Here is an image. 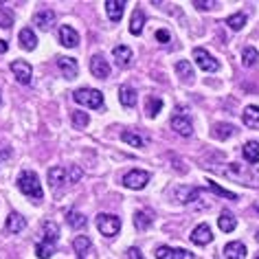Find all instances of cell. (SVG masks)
I'll return each mask as SVG.
<instances>
[{
    "instance_id": "obj_3",
    "label": "cell",
    "mask_w": 259,
    "mask_h": 259,
    "mask_svg": "<svg viewBox=\"0 0 259 259\" xmlns=\"http://www.w3.org/2000/svg\"><path fill=\"white\" fill-rule=\"evenodd\" d=\"M73 99H75V103H79V106H88L93 110H101L103 108V95L99 93V90H93V88L75 90Z\"/></svg>"
},
{
    "instance_id": "obj_42",
    "label": "cell",
    "mask_w": 259,
    "mask_h": 259,
    "mask_svg": "<svg viewBox=\"0 0 259 259\" xmlns=\"http://www.w3.org/2000/svg\"><path fill=\"white\" fill-rule=\"evenodd\" d=\"M193 7L200 9V11H206V9L215 7V3H204V0H193Z\"/></svg>"
},
{
    "instance_id": "obj_4",
    "label": "cell",
    "mask_w": 259,
    "mask_h": 259,
    "mask_svg": "<svg viewBox=\"0 0 259 259\" xmlns=\"http://www.w3.org/2000/svg\"><path fill=\"white\" fill-rule=\"evenodd\" d=\"M97 229L103 237H114L121 231V220L116 215H110V213H99L97 215Z\"/></svg>"
},
{
    "instance_id": "obj_19",
    "label": "cell",
    "mask_w": 259,
    "mask_h": 259,
    "mask_svg": "<svg viewBox=\"0 0 259 259\" xmlns=\"http://www.w3.org/2000/svg\"><path fill=\"white\" fill-rule=\"evenodd\" d=\"M42 242L53 244V246L60 242V226H57L55 222H44L42 224Z\"/></svg>"
},
{
    "instance_id": "obj_2",
    "label": "cell",
    "mask_w": 259,
    "mask_h": 259,
    "mask_svg": "<svg viewBox=\"0 0 259 259\" xmlns=\"http://www.w3.org/2000/svg\"><path fill=\"white\" fill-rule=\"evenodd\" d=\"M222 174H226L229 178H235L239 185H246V187H259V174L252 171V169H246L244 165H237V163H231L226 169H222Z\"/></svg>"
},
{
    "instance_id": "obj_11",
    "label": "cell",
    "mask_w": 259,
    "mask_h": 259,
    "mask_svg": "<svg viewBox=\"0 0 259 259\" xmlns=\"http://www.w3.org/2000/svg\"><path fill=\"white\" fill-rule=\"evenodd\" d=\"M90 73H93L97 79H106V77L110 75V64L103 60V55L90 57Z\"/></svg>"
},
{
    "instance_id": "obj_6",
    "label": "cell",
    "mask_w": 259,
    "mask_h": 259,
    "mask_svg": "<svg viewBox=\"0 0 259 259\" xmlns=\"http://www.w3.org/2000/svg\"><path fill=\"white\" fill-rule=\"evenodd\" d=\"M193 60H196V64L204 70V73H215V70L220 68L218 60L204 49H193Z\"/></svg>"
},
{
    "instance_id": "obj_35",
    "label": "cell",
    "mask_w": 259,
    "mask_h": 259,
    "mask_svg": "<svg viewBox=\"0 0 259 259\" xmlns=\"http://www.w3.org/2000/svg\"><path fill=\"white\" fill-rule=\"evenodd\" d=\"M66 222L70 224V229H75V231L79 229L81 231L83 226H86V218H83L81 213H77V211H68L66 213Z\"/></svg>"
},
{
    "instance_id": "obj_10",
    "label": "cell",
    "mask_w": 259,
    "mask_h": 259,
    "mask_svg": "<svg viewBox=\"0 0 259 259\" xmlns=\"http://www.w3.org/2000/svg\"><path fill=\"white\" fill-rule=\"evenodd\" d=\"M198 196H202V189H198V187H178L174 191V198L180 204H191L193 200H198Z\"/></svg>"
},
{
    "instance_id": "obj_13",
    "label": "cell",
    "mask_w": 259,
    "mask_h": 259,
    "mask_svg": "<svg viewBox=\"0 0 259 259\" xmlns=\"http://www.w3.org/2000/svg\"><path fill=\"white\" fill-rule=\"evenodd\" d=\"M60 42H62V47H66V49H75L77 44H79V35H77V31L70 27V24H62L60 27Z\"/></svg>"
},
{
    "instance_id": "obj_16",
    "label": "cell",
    "mask_w": 259,
    "mask_h": 259,
    "mask_svg": "<svg viewBox=\"0 0 259 259\" xmlns=\"http://www.w3.org/2000/svg\"><path fill=\"white\" fill-rule=\"evenodd\" d=\"M191 242L198 244V246H204V244L213 242V233L209 229V224H198L196 229L191 231Z\"/></svg>"
},
{
    "instance_id": "obj_27",
    "label": "cell",
    "mask_w": 259,
    "mask_h": 259,
    "mask_svg": "<svg viewBox=\"0 0 259 259\" xmlns=\"http://www.w3.org/2000/svg\"><path fill=\"white\" fill-rule=\"evenodd\" d=\"M143 24H145V14L141 9H134L132 20H130V33H132V35H141Z\"/></svg>"
},
{
    "instance_id": "obj_14",
    "label": "cell",
    "mask_w": 259,
    "mask_h": 259,
    "mask_svg": "<svg viewBox=\"0 0 259 259\" xmlns=\"http://www.w3.org/2000/svg\"><path fill=\"white\" fill-rule=\"evenodd\" d=\"M57 66H60V73L66 77V79H75L77 73H79V64H77V60H73V57H60Z\"/></svg>"
},
{
    "instance_id": "obj_28",
    "label": "cell",
    "mask_w": 259,
    "mask_h": 259,
    "mask_svg": "<svg viewBox=\"0 0 259 259\" xmlns=\"http://www.w3.org/2000/svg\"><path fill=\"white\" fill-rule=\"evenodd\" d=\"M20 47L24 51H33L37 47V37H35V33L31 29H22L20 31Z\"/></svg>"
},
{
    "instance_id": "obj_47",
    "label": "cell",
    "mask_w": 259,
    "mask_h": 259,
    "mask_svg": "<svg viewBox=\"0 0 259 259\" xmlns=\"http://www.w3.org/2000/svg\"><path fill=\"white\" fill-rule=\"evenodd\" d=\"M257 211H259V204H257Z\"/></svg>"
},
{
    "instance_id": "obj_22",
    "label": "cell",
    "mask_w": 259,
    "mask_h": 259,
    "mask_svg": "<svg viewBox=\"0 0 259 259\" xmlns=\"http://www.w3.org/2000/svg\"><path fill=\"white\" fill-rule=\"evenodd\" d=\"M218 226H220V231L231 233V231H235L237 220H235V215H233L231 211H222L220 213V218H218Z\"/></svg>"
},
{
    "instance_id": "obj_8",
    "label": "cell",
    "mask_w": 259,
    "mask_h": 259,
    "mask_svg": "<svg viewBox=\"0 0 259 259\" xmlns=\"http://www.w3.org/2000/svg\"><path fill=\"white\" fill-rule=\"evenodd\" d=\"M11 73H14V77L20 83H24V86H29L31 83V77H33V68H31V64L18 60V62H11Z\"/></svg>"
},
{
    "instance_id": "obj_7",
    "label": "cell",
    "mask_w": 259,
    "mask_h": 259,
    "mask_svg": "<svg viewBox=\"0 0 259 259\" xmlns=\"http://www.w3.org/2000/svg\"><path fill=\"white\" fill-rule=\"evenodd\" d=\"M171 127L176 130L180 137H191V134H193V123H191V119L180 108L176 110V114L171 116Z\"/></svg>"
},
{
    "instance_id": "obj_5",
    "label": "cell",
    "mask_w": 259,
    "mask_h": 259,
    "mask_svg": "<svg viewBox=\"0 0 259 259\" xmlns=\"http://www.w3.org/2000/svg\"><path fill=\"white\" fill-rule=\"evenodd\" d=\"M147 183H150V174L141 171V169H132V171H127L125 176H123V185H125L127 189H134V191L145 189Z\"/></svg>"
},
{
    "instance_id": "obj_31",
    "label": "cell",
    "mask_w": 259,
    "mask_h": 259,
    "mask_svg": "<svg viewBox=\"0 0 259 259\" xmlns=\"http://www.w3.org/2000/svg\"><path fill=\"white\" fill-rule=\"evenodd\" d=\"M160 110H163V99L160 97H147V103H145V112L150 119H154Z\"/></svg>"
},
{
    "instance_id": "obj_45",
    "label": "cell",
    "mask_w": 259,
    "mask_h": 259,
    "mask_svg": "<svg viewBox=\"0 0 259 259\" xmlns=\"http://www.w3.org/2000/svg\"><path fill=\"white\" fill-rule=\"evenodd\" d=\"M7 49H9V44L5 42V40H0V53H5V51H7Z\"/></svg>"
},
{
    "instance_id": "obj_43",
    "label": "cell",
    "mask_w": 259,
    "mask_h": 259,
    "mask_svg": "<svg viewBox=\"0 0 259 259\" xmlns=\"http://www.w3.org/2000/svg\"><path fill=\"white\" fill-rule=\"evenodd\" d=\"M156 40H158V42H163V44H167V42L171 40L169 31H165V29H158V31H156Z\"/></svg>"
},
{
    "instance_id": "obj_20",
    "label": "cell",
    "mask_w": 259,
    "mask_h": 259,
    "mask_svg": "<svg viewBox=\"0 0 259 259\" xmlns=\"http://www.w3.org/2000/svg\"><path fill=\"white\" fill-rule=\"evenodd\" d=\"M224 255L226 259H246L248 250H246L244 242H229L224 246Z\"/></svg>"
},
{
    "instance_id": "obj_34",
    "label": "cell",
    "mask_w": 259,
    "mask_h": 259,
    "mask_svg": "<svg viewBox=\"0 0 259 259\" xmlns=\"http://www.w3.org/2000/svg\"><path fill=\"white\" fill-rule=\"evenodd\" d=\"M257 60H259V51L255 47H246L242 51V64L244 66H255Z\"/></svg>"
},
{
    "instance_id": "obj_38",
    "label": "cell",
    "mask_w": 259,
    "mask_h": 259,
    "mask_svg": "<svg viewBox=\"0 0 259 259\" xmlns=\"http://www.w3.org/2000/svg\"><path fill=\"white\" fill-rule=\"evenodd\" d=\"M53 252H55V246H53V244L40 242V244L35 246V255L40 257V259H49V257H53Z\"/></svg>"
},
{
    "instance_id": "obj_1",
    "label": "cell",
    "mask_w": 259,
    "mask_h": 259,
    "mask_svg": "<svg viewBox=\"0 0 259 259\" xmlns=\"http://www.w3.org/2000/svg\"><path fill=\"white\" fill-rule=\"evenodd\" d=\"M18 189H20L27 198L33 200V202H42L44 200L42 183H40V178H37L35 171H22L20 176H18Z\"/></svg>"
},
{
    "instance_id": "obj_15",
    "label": "cell",
    "mask_w": 259,
    "mask_h": 259,
    "mask_svg": "<svg viewBox=\"0 0 259 259\" xmlns=\"http://www.w3.org/2000/svg\"><path fill=\"white\" fill-rule=\"evenodd\" d=\"M24 229H27V220H24V215H20V213H11V215L7 218V222H5V231L9 233V235H16V233H22Z\"/></svg>"
},
{
    "instance_id": "obj_21",
    "label": "cell",
    "mask_w": 259,
    "mask_h": 259,
    "mask_svg": "<svg viewBox=\"0 0 259 259\" xmlns=\"http://www.w3.org/2000/svg\"><path fill=\"white\" fill-rule=\"evenodd\" d=\"M119 101L125 108H134L137 106V90H134L132 86H121L119 88Z\"/></svg>"
},
{
    "instance_id": "obj_29",
    "label": "cell",
    "mask_w": 259,
    "mask_h": 259,
    "mask_svg": "<svg viewBox=\"0 0 259 259\" xmlns=\"http://www.w3.org/2000/svg\"><path fill=\"white\" fill-rule=\"evenodd\" d=\"M121 141H123V143H127L130 147H139V150H141V147H145V143H147L143 137H139L137 132H127V130H125V132H121Z\"/></svg>"
},
{
    "instance_id": "obj_44",
    "label": "cell",
    "mask_w": 259,
    "mask_h": 259,
    "mask_svg": "<svg viewBox=\"0 0 259 259\" xmlns=\"http://www.w3.org/2000/svg\"><path fill=\"white\" fill-rule=\"evenodd\" d=\"M127 259H145L143 252H141L137 246H132V248H127Z\"/></svg>"
},
{
    "instance_id": "obj_23",
    "label": "cell",
    "mask_w": 259,
    "mask_h": 259,
    "mask_svg": "<svg viewBox=\"0 0 259 259\" xmlns=\"http://www.w3.org/2000/svg\"><path fill=\"white\" fill-rule=\"evenodd\" d=\"M242 121H244V125H246V127H259V108H257V106L244 108Z\"/></svg>"
},
{
    "instance_id": "obj_40",
    "label": "cell",
    "mask_w": 259,
    "mask_h": 259,
    "mask_svg": "<svg viewBox=\"0 0 259 259\" xmlns=\"http://www.w3.org/2000/svg\"><path fill=\"white\" fill-rule=\"evenodd\" d=\"M70 121H73V125H75L77 130H83V127H86L88 123H90L88 114H86V112H79V110H77V112H73V119H70Z\"/></svg>"
},
{
    "instance_id": "obj_25",
    "label": "cell",
    "mask_w": 259,
    "mask_h": 259,
    "mask_svg": "<svg viewBox=\"0 0 259 259\" xmlns=\"http://www.w3.org/2000/svg\"><path fill=\"white\" fill-rule=\"evenodd\" d=\"M242 154H244V158L248 160L250 165L259 163V143L257 141H248V143L242 147Z\"/></svg>"
},
{
    "instance_id": "obj_37",
    "label": "cell",
    "mask_w": 259,
    "mask_h": 259,
    "mask_svg": "<svg viewBox=\"0 0 259 259\" xmlns=\"http://www.w3.org/2000/svg\"><path fill=\"white\" fill-rule=\"evenodd\" d=\"M14 27V11L7 7H0V29H11Z\"/></svg>"
},
{
    "instance_id": "obj_9",
    "label": "cell",
    "mask_w": 259,
    "mask_h": 259,
    "mask_svg": "<svg viewBox=\"0 0 259 259\" xmlns=\"http://www.w3.org/2000/svg\"><path fill=\"white\" fill-rule=\"evenodd\" d=\"M156 259H193V255L185 248H171V246H158Z\"/></svg>"
},
{
    "instance_id": "obj_46",
    "label": "cell",
    "mask_w": 259,
    "mask_h": 259,
    "mask_svg": "<svg viewBox=\"0 0 259 259\" xmlns=\"http://www.w3.org/2000/svg\"><path fill=\"white\" fill-rule=\"evenodd\" d=\"M257 242H259V231H257Z\"/></svg>"
},
{
    "instance_id": "obj_12",
    "label": "cell",
    "mask_w": 259,
    "mask_h": 259,
    "mask_svg": "<svg viewBox=\"0 0 259 259\" xmlns=\"http://www.w3.org/2000/svg\"><path fill=\"white\" fill-rule=\"evenodd\" d=\"M49 183L53 189L57 187H64L66 183H70V176H68V169L66 167H51L49 169Z\"/></svg>"
},
{
    "instance_id": "obj_30",
    "label": "cell",
    "mask_w": 259,
    "mask_h": 259,
    "mask_svg": "<svg viewBox=\"0 0 259 259\" xmlns=\"http://www.w3.org/2000/svg\"><path fill=\"white\" fill-rule=\"evenodd\" d=\"M73 248L77 250V255L83 257L86 252H90V248H93V242H90V237H86V235H77L75 242H73Z\"/></svg>"
},
{
    "instance_id": "obj_48",
    "label": "cell",
    "mask_w": 259,
    "mask_h": 259,
    "mask_svg": "<svg viewBox=\"0 0 259 259\" xmlns=\"http://www.w3.org/2000/svg\"><path fill=\"white\" fill-rule=\"evenodd\" d=\"M257 259H259V257H257Z\"/></svg>"
},
{
    "instance_id": "obj_36",
    "label": "cell",
    "mask_w": 259,
    "mask_h": 259,
    "mask_svg": "<svg viewBox=\"0 0 259 259\" xmlns=\"http://www.w3.org/2000/svg\"><path fill=\"white\" fill-rule=\"evenodd\" d=\"M209 191H213L215 196H222V198H226V200H239V198H237V193H233V191H229V189H224V187H220L218 183H213V180H209Z\"/></svg>"
},
{
    "instance_id": "obj_18",
    "label": "cell",
    "mask_w": 259,
    "mask_h": 259,
    "mask_svg": "<svg viewBox=\"0 0 259 259\" xmlns=\"http://www.w3.org/2000/svg\"><path fill=\"white\" fill-rule=\"evenodd\" d=\"M125 0H108L106 3V14L112 22H119L123 18V11H125Z\"/></svg>"
},
{
    "instance_id": "obj_17",
    "label": "cell",
    "mask_w": 259,
    "mask_h": 259,
    "mask_svg": "<svg viewBox=\"0 0 259 259\" xmlns=\"http://www.w3.org/2000/svg\"><path fill=\"white\" fill-rule=\"evenodd\" d=\"M55 18H57V16H55L53 9H40V11H37V14L33 16V24H37L40 29L47 31V29H51V27L55 24Z\"/></svg>"
},
{
    "instance_id": "obj_26",
    "label": "cell",
    "mask_w": 259,
    "mask_h": 259,
    "mask_svg": "<svg viewBox=\"0 0 259 259\" xmlns=\"http://www.w3.org/2000/svg\"><path fill=\"white\" fill-rule=\"evenodd\" d=\"M233 134H235V127H233L231 123H215V125H213V137L218 141H226V139H231Z\"/></svg>"
},
{
    "instance_id": "obj_39",
    "label": "cell",
    "mask_w": 259,
    "mask_h": 259,
    "mask_svg": "<svg viewBox=\"0 0 259 259\" xmlns=\"http://www.w3.org/2000/svg\"><path fill=\"white\" fill-rule=\"evenodd\" d=\"M226 24L233 29V31H239V29H244V24H246V16L244 14H233L226 18Z\"/></svg>"
},
{
    "instance_id": "obj_24",
    "label": "cell",
    "mask_w": 259,
    "mask_h": 259,
    "mask_svg": "<svg viewBox=\"0 0 259 259\" xmlns=\"http://www.w3.org/2000/svg\"><path fill=\"white\" fill-rule=\"evenodd\" d=\"M112 53H114V60H116V64H119V66L125 68V66H130V64H132V51H130L127 47H123V44H121V47H114Z\"/></svg>"
},
{
    "instance_id": "obj_33",
    "label": "cell",
    "mask_w": 259,
    "mask_h": 259,
    "mask_svg": "<svg viewBox=\"0 0 259 259\" xmlns=\"http://www.w3.org/2000/svg\"><path fill=\"white\" fill-rule=\"evenodd\" d=\"M176 73L180 75V79H185V81H193V68H191V64L187 62V60L176 62Z\"/></svg>"
},
{
    "instance_id": "obj_32",
    "label": "cell",
    "mask_w": 259,
    "mask_h": 259,
    "mask_svg": "<svg viewBox=\"0 0 259 259\" xmlns=\"http://www.w3.org/2000/svg\"><path fill=\"white\" fill-rule=\"evenodd\" d=\"M150 224H152V213L150 211H137L134 213V226H137L139 231H145Z\"/></svg>"
},
{
    "instance_id": "obj_41",
    "label": "cell",
    "mask_w": 259,
    "mask_h": 259,
    "mask_svg": "<svg viewBox=\"0 0 259 259\" xmlns=\"http://www.w3.org/2000/svg\"><path fill=\"white\" fill-rule=\"evenodd\" d=\"M68 176H70V183H77V180L81 178V169H79L77 165H73V167L68 169Z\"/></svg>"
}]
</instances>
